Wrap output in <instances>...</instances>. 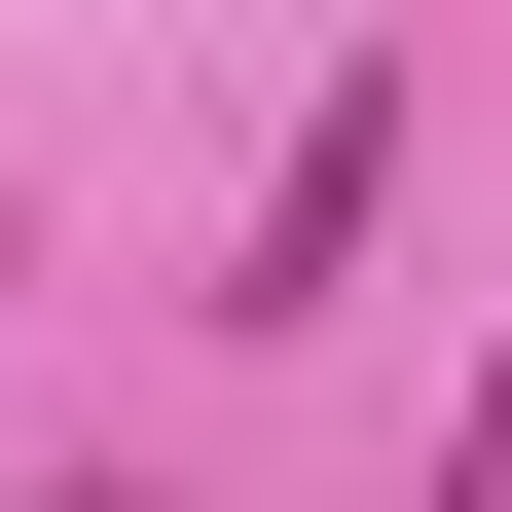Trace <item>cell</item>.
<instances>
[{
  "label": "cell",
  "mask_w": 512,
  "mask_h": 512,
  "mask_svg": "<svg viewBox=\"0 0 512 512\" xmlns=\"http://www.w3.org/2000/svg\"><path fill=\"white\" fill-rule=\"evenodd\" d=\"M366 183H403V74H330V110H293V183H256V330L366 256Z\"/></svg>",
  "instance_id": "obj_1"
},
{
  "label": "cell",
  "mask_w": 512,
  "mask_h": 512,
  "mask_svg": "<svg viewBox=\"0 0 512 512\" xmlns=\"http://www.w3.org/2000/svg\"><path fill=\"white\" fill-rule=\"evenodd\" d=\"M439 512H512V366H476V439H439Z\"/></svg>",
  "instance_id": "obj_2"
}]
</instances>
